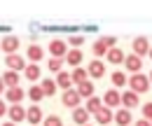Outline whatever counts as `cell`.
<instances>
[{
    "label": "cell",
    "mask_w": 152,
    "mask_h": 126,
    "mask_svg": "<svg viewBox=\"0 0 152 126\" xmlns=\"http://www.w3.org/2000/svg\"><path fill=\"white\" fill-rule=\"evenodd\" d=\"M129 87H131L133 93L140 96V93H145V91L150 89V77H148V75H140V72H138V75H131V77H129Z\"/></svg>",
    "instance_id": "6da1fadb"
},
{
    "label": "cell",
    "mask_w": 152,
    "mask_h": 126,
    "mask_svg": "<svg viewBox=\"0 0 152 126\" xmlns=\"http://www.w3.org/2000/svg\"><path fill=\"white\" fill-rule=\"evenodd\" d=\"M49 52L54 54V58H66V54L70 49H68V42L66 40H52L49 42Z\"/></svg>",
    "instance_id": "7a4b0ae2"
},
{
    "label": "cell",
    "mask_w": 152,
    "mask_h": 126,
    "mask_svg": "<svg viewBox=\"0 0 152 126\" xmlns=\"http://www.w3.org/2000/svg\"><path fill=\"white\" fill-rule=\"evenodd\" d=\"M0 49L5 52V54H17V49H19V37L17 35H7L2 37V42H0Z\"/></svg>",
    "instance_id": "3957f363"
},
{
    "label": "cell",
    "mask_w": 152,
    "mask_h": 126,
    "mask_svg": "<svg viewBox=\"0 0 152 126\" xmlns=\"http://www.w3.org/2000/svg\"><path fill=\"white\" fill-rule=\"evenodd\" d=\"M131 47H133V54L136 56H148L150 54V42H148V37H133Z\"/></svg>",
    "instance_id": "277c9868"
},
{
    "label": "cell",
    "mask_w": 152,
    "mask_h": 126,
    "mask_svg": "<svg viewBox=\"0 0 152 126\" xmlns=\"http://www.w3.org/2000/svg\"><path fill=\"white\" fill-rule=\"evenodd\" d=\"M5 63H7V68H10V70H14V72L26 70V61H23V56H19V54L5 56Z\"/></svg>",
    "instance_id": "5b68a950"
},
{
    "label": "cell",
    "mask_w": 152,
    "mask_h": 126,
    "mask_svg": "<svg viewBox=\"0 0 152 126\" xmlns=\"http://www.w3.org/2000/svg\"><path fill=\"white\" fill-rule=\"evenodd\" d=\"M119 103H122V93L117 89H110V91L103 93V105H105V108H117Z\"/></svg>",
    "instance_id": "8992f818"
},
{
    "label": "cell",
    "mask_w": 152,
    "mask_h": 126,
    "mask_svg": "<svg viewBox=\"0 0 152 126\" xmlns=\"http://www.w3.org/2000/svg\"><path fill=\"white\" fill-rule=\"evenodd\" d=\"M80 101H82V96L77 93V89L63 91V105H66V108H73V110H75L77 105H80Z\"/></svg>",
    "instance_id": "52a82bcc"
},
{
    "label": "cell",
    "mask_w": 152,
    "mask_h": 126,
    "mask_svg": "<svg viewBox=\"0 0 152 126\" xmlns=\"http://www.w3.org/2000/svg\"><path fill=\"white\" fill-rule=\"evenodd\" d=\"M87 72H89V77H96V79H101L103 75H105V63L103 61H91L89 66H87Z\"/></svg>",
    "instance_id": "ba28073f"
},
{
    "label": "cell",
    "mask_w": 152,
    "mask_h": 126,
    "mask_svg": "<svg viewBox=\"0 0 152 126\" xmlns=\"http://www.w3.org/2000/svg\"><path fill=\"white\" fill-rule=\"evenodd\" d=\"M124 66H126V70H129V72L138 75V72H140V68H143V58H140V56H136V54H131V56H126Z\"/></svg>",
    "instance_id": "9c48e42d"
},
{
    "label": "cell",
    "mask_w": 152,
    "mask_h": 126,
    "mask_svg": "<svg viewBox=\"0 0 152 126\" xmlns=\"http://www.w3.org/2000/svg\"><path fill=\"white\" fill-rule=\"evenodd\" d=\"M23 96H28V93L21 89V87H12V89H7V101H10L12 105H19L21 101H23Z\"/></svg>",
    "instance_id": "30bf717a"
},
{
    "label": "cell",
    "mask_w": 152,
    "mask_h": 126,
    "mask_svg": "<svg viewBox=\"0 0 152 126\" xmlns=\"http://www.w3.org/2000/svg\"><path fill=\"white\" fill-rule=\"evenodd\" d=\"M113 119H115L113 110H110V108H105V105H103V108H101L98 112H96V122H98L101 126H108L110 122H113Z\"/></svg>",
    "instance_id": "8fae6325"
},
{
    "label": "cell",
    "mask_w": 152,
    "mask_h": 126,
    "mask_svg": "<svg viewBox=\"0 0 152 126\" xmlns=\"http://www.w3.org/2000/svg\"><path fill=\"white\" fill-rule=\"evenodd\" d=\"M56 87H61L63 91L73 89V77H70V72H66V70L58 72V75H56Z\"/></svg>",
    "instance_id": "7c38bea8"
},
{
    "label": "cell",
    "mask_w": 152,
    "mask_h": 126,
    "mask_svg": "<svg viewBox=\"0 0 152 126\" xmlns=\"http://www.w3.org/2000/svg\"><path fill=\"white\" fill-rule=\"evenodd\" d=\"M73 122L80 124V126L89 124V112H87V108H75L73 110Z\"/></svg>",
    "instance_id": "4fadbf2b"
},
{
    "label": "cell",
    "mask_w": 152,
    "mask_h": 126,
    "mask_svg": "<svg viewBox=\"0 0 152 126\" xmlns=\"http://www.w3.org/2000/svg\"><path fill=\"white\" fill-rule=\"evenodd\" d=\"M122 105H124L126 110L136 108V105H138V93H133L131 89H129V91H124V93H122Z\"/></svg>",
    "instance_id": "5bb4252c"
},
{
    "label": "cell",
    "mask_w": 152,
    "mask_h": 126,
    "mask_svg": "<svg viewBox=\"0 0 152 126\" xmlns=\"http://www.w3.org/2000/svg\"><path fill=\"white\" fill-rule=\"evenodd\" d=\"M26 119H28V122H31L33 126H38L40 122H42V110H40L38 105L28 108V110H26Z\"/></svg>",
    "instance_id": "9a60e30c"
},
{
    "label": "cell",
    "mask_w": 152,
    "mask_h": 126,
    "mask_svg": "<svg viewBox=\"0 0 152 126\" xmlns=\"http://www.w3.org/2000/svg\"><path fill=\"white\" fill-rule=\"evenodd\" d=\"M131 110H126V108H122L119 110V112H115V122H117V124L119 126H129L131 124Z\"/></svg>",
    "instance_id": "2e32d148"
},
{
    "label": "cell",
    "mask_w": 152,
    "mask_h": 126,
    "mask_svg": "<svg viewBox=\"0 0 152 126\" xmlns=\"http://www.w3.org/2000/svg\"><path fill=\"white\" fill-rule=\"evenodd\" d=\"M70 77H73V84H82V82H87L89 79V72H87V68H73V72H70Z\"/></svg>",
    "instance_id": "e0dca14e"
},
{
    "label": "cell",
    "mask_w": 152,
    "mask_h": 126,
    "mask_svg": "<svg viewBox=\"0 0 152 126\" xmlns=\"http://www.w3.org/2000/svg\"><path fill=\"white\" fill-rule=\"evenodd\" d=\"M7 114H10V119L17 124V122H23L26 119V110L21 108V105H12V108L7 110Z\"/></svg>",
    "instance_id": "ac0fdd59"
},
{
    "label": "cell",
    "mask_w": 152,
    "mask_h": 126,
    "mask_svg": "<svg viewBox=\"0 0 152 126\" xmlns=\"http://www.w3.org/2000/svg\"><path fill=\"white\" fill-rule=\"evenodd\" d=\"M77 93H80L82 98H91V96H94V82H91V79H87V82L77 84Z\"/></svg>",
    "instance_id": "d6986e66"
},
{
    "label": "cell",
    "mask_w": 152,
    "mask_h": 126,
    "mask_svg": "<svg viewBox=\"0 0 152 126\" xmlns=\"http://www.w3.org/2000/svg\"><path fill=\"white\" fill-rule=\"evenodd\" d=\"M2 82H5V87H7V89H12V87H19V72L7 70L5 75H2Z\"/></svg>",
    "instance_id": "ffe728a7"
},
{
    "label": "cell",
    "mask_w": 152,
    "mask_h": 126,
    "mask_svg": "<svg viewBox=\"0 0 152 126\" xmlns=\"http://www.w3.org/2000/svg\"><path fill=\"white\" fill-rule=\"evenodd\" d=\"M26 56H28V58H31L33 63H38L40 58L45 56V49H42L40 44H31V47H28V52H26Z\"/></svg>",
    "instance_id": "44dd1931"
},
{
    "label": "cell",
    "mask_w": 152,
    "mask_h": 126,
    "mask_svg": "<svg viewBox=\"0 0 152 126\" xmlns=\"http://www.w3.org/2000/svg\"><path fill=\"white\" fill-rule=\"evenodd\" d=\"M66 61H68L73 68H80V63H82V49H70V52L66 54Z\"/></svg>",
    "instance_id": "7402d4cb"
},
{
    "label": "cell",
    "mask_w": 152,
    "mask_h": 126,
    "mask_svg": "<svg viewBox=\"0 0 152 126\" xmlns=\"http://www.w3.org/2000/svg\"><path fill=\"white\" fill-rule=\"evenodd\" d=\"M108 61H110V63H122V61H126V54H124L119 47H113V49L108 52Z\"/></svg>",
    "instance_id": "603a6c76"
},
{
    "label": "cell",
    "mask_w": 152,
    "mask_h": 126,
    "mask_svg": "<svg viewBox=\"0 0 152 126\" xmlns=\"http://www.w3.org/2000/svg\"><path fill=\"white\" fill-rule=\"evenodd\" d=\"M28 98H31L33 103H40V101L45 98V91H42V87H31V89H28Z\"/></svg>",
    "instance_id": "cb8c5ba5"
},
{
    "label": "cell",
    "mask_w": 152,
    "mask_h": 126,
    "mask_svg": "<svg viewBox=\"0 0 152 126\" xmlns=\"http://www.w3.org/2000/svg\"><path fill=\"white\" fill-rule=\"evenodd\" d=\"M42 91H45V96H52V93H56V79H42Z\"/></svg>",
    "instance_id": "d4e9b609"
},
{
    "label": "cell",
    "mask_w": 152,
    "mask_h": 126,
    "mask_svg": "<svg viewBox=\"0 0 152 126\" xmlns=\"http://www.w3.org/2000/svg\"><path fill=\"white\" fill-rule=\"evenodd\" d=\"M40 75H42V72H40V68L35 66V63H31V66H26V77H28L31 82H35V79H38Z\"/></svg>",
    "instance_id": "484cf974"
},
{
    "label": "cell",
    "mask_w": 152,
    "mask_h": 126,
    "mask_svg": "<svg viewBox=\"0 0 152 126\" xmlns=\"http://www.w3.org/2000/svg\"><path fill=\"white\" fill-rule=\"evenodd\" d=\"M103 108V105H101V98H96V96H91V98H89V101H87V112H98V110Z\"/></svg>",
    "instance_id": "4316f807"
},
{
    "label": "cell",
    "mask_w": 152,
    "mask_h": 126,
    "mask_svg": "<svg viewBox=\"0 0 152 126\" xmlns=\"http://www.w3.org/2000/svg\"><path fill=\"white\" fill-rule=\"evenodd\" d=\"M126 82H129V77H126L124 72H119V70L113 72V84H115V87H124Z\"/></svg>",
    "instance_id": "83f0119b"
},
{
    "label": "cell",
    "mask_w": 152,
    "mask_h": 126,
    "mask_svg": "<svg viewBox=\"0 0 152 126\" xmlns=\"http://www.w3.org/2000/svg\"><path fill=\"white\" fill-rule=\"evenodd\" d=\"M108 52H110V49L103 44V40H96L94 42V54L96 56H108Z\"/></svg>",
    "instance_id": "f1b7e54d"
},
{
    "label": "cell",
    "mask_w": 152,
    "mask_h": 126,
    "mask_svg": "<svg viewBox=\"0 0 152 126\" xmlns=\"http://www.w3.org/2000/svg\"><path fill=\"white\" fill-rule=\"evenodd\" d=\"M61 63H63V58H52V61H49V63H47V68H49V70L52 72H61Z\"/></svg>",
    "instance_id": "f546056e"
},
{
    "label": "cell",
    "mask_w": 152,
    "mask_h": 126,
    "mask_svg": "<svg viewBox=\"0 0 152 126\" xmlns=\"http://www.w3.org/2000/svg\"><path fill=\"white\" fill-rule=\"evenodd\" d=\"M45 126H63V122L56 114H49V117H45Z\"/></svg>",
    "instance_id": "4dcf8cb0"
},
{
    "label": "cell",
    "mask_w": 152,
    "mask_h": 126,
    "mask_svg": "<svg viewBox=\"0 0 152 126\" xmlns=\"http://www.w3.org/2000/svg\"><path fill=\"white\" fill-rule=\"evenodd\" d=\"M68 42L73 44V49H80V47L84 44V37H82V35H70V37H68Z\"/></svg>",
    "instance_id": "1f68e13d"
},
{
    "label": "cell",
    "mask_w": 152,
    "mask_h": 126,
    "mask_svg": "<svg viewBox=\"0 0 152 126\" xmlns=\"http://www.w3.org/2000/svg\"><path fill=\"white\" fill-rule=\"evenodd\" d=\"M103 40V44L108 47V49H113L115 44H117V37H113V35H105V37H101Z\"/></svg>",
    "instance_id": "d6a6232c"
},
{
    "label": "cell",
    "mask_w": 152,
    "mask_h": 126,
    "mask_svg": "<svg viewBox=\"0 0 152 126\" xmlns=\"http://www.w3.org/2000/svg\"><path fill=\"white\" fill-rule=\"evenodd\" d=\"M143 117H145L148 122H152V103H145V105H143Z\"/></svg>",
    "instance_id": "836d02e7"
},
{
    "label": "cell",
    "mask_w": 152,
    "mask_h": 126,
    "mask_svg": "<svg viewBox=\"0 0 152 126\" xmlns=\"http://www.w3.org/2000/svg\"><path fill=\"white\" fill-rule=\"evenodd\" d=\"M136 126H152V122H148V119H138Z\"/></svg>",
    "instance_id": "e575fe53"
},
{
    "label": "cell",
    "mask_w": 152,
    "mask_h": 126,
    "mask_svg": "<svg viewBox=\"0 0 152 126\" xmlns=\"http://www.w3.org/2000/svg\"><path fill=\"white\" fill-rule=\"evenodd\" d=\"M7 110H10V108H7V105H5V101H0V117H2V114H5V112H7Z\"/></svg>",
    "instance_id": "d590c367"
},
{
    "label": "cell",
    "mask_w": 152,
    "mask_h": 126,
    "mask_svg": "<svg viewBox=\"0 0 152 126\" xmlns=\"http://www.w3.org/2000/svg\"><path fill=\"white\" fill-rule=\"evenodd\" d=\"M5 91V82H2V77H0V93Z\"/></svg>",
    "instance_id": "8d00e7d4"
},
{
    "label": "cell",
    "mask_w": 152,
    "mask_h": 126,
    "mask_svg": "<svg viewBox=\"0 0 152 126\" xmlns=\"http://www.w3.org/2000/svg\"><path fill=\"white\" fill-rule=\"evenodd\" d=\"M2 126H17V124H14V122H7V124H2Z\"/></svg>",
    "instance_id": "74e56055"
},
{
    "label": "cell",
    "mask_w": 152,
    "mask_h": 126,
    "mask_svg": "<svg viewBox=\"0 0 152 126\" xmlns=\"http://www.w3.org/2000/svg\"><path fill=\"white\" fill-rule=\"evenodd\" d=\"M148 56H150V58H152V47H150V54H148Z\"/></svg>",
    "instance_id": "f35d334b"
},
{
    "label": "cell",
    "mask_w": 152,
    "mask_h": 126,
    "mask_svg": "<svg viewBox=\"0 0 152 126\" xmlns=\"http://www.w3.org/2000/svg\"><path fill=\"white\" fill-rule=\"evenodd\" d=\"M150 84H152V72H150Z\"/></svg>",
    "instance_id": "ab89813d"
},
{
    "label": "cell",
    "mask_w": 152,
    "mask_h": 126,
    "mask_svg": "<svg viewBox=\"0 0 152 126\" xmlns=\"http://www.w3.org/2000/svg\"><path fill=\"white\" fill-rule=\"evenodd\" d=\"M87 126H91V124H87Z\"/></svg>",
    "instance_id": "60d3db41"
}]
</instances>
